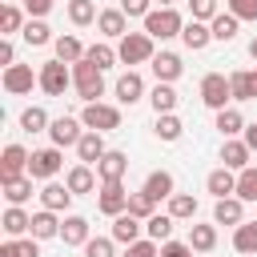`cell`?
<instances>
[{"instance_id":"11a10c76","label":"cell","mask_w":257,"mask_h":257,"mask_svg":"<svg viewBox=\"0 0 257 257\" xmlns=\"http://www.w3.org/2000/svg\"><path fill=\"white\" fill-rule=\"evenodd\" d=\"M0 64L8 68V64H16V44H12V36H4L0 40Z\"/></svg>"},{"instance_id":"74e56055","label":"cell","mask_w":257,"mask_h":257,"mask_svg":"<svg viewBox=\"0 0 257 257\" xmlns=\"http://www.w3.org/2000/svg\"><path fill=\"white\" fill-rule=\"evenodd\" d=\"M169 213H173L177 221H193V217H197V197H193V193H173V197H169Z\"/></svg>"},{"instance_id":"f1b7e54d","label":"cell","mask_w":257,"mask_h":257,"mask_svg":"<svg viewBox=\"0 0 257 257\" xmlns=\"http://www.w3.org/2000/svg\"><path fill=\"white\" fill-rule=\"evenodd\" d=\"M177 100H181V96H177V88H173V84H165V80H157V88L149 92L153 112H173V108H177Z\"/></svg>"},{"instance_id":"d4e9b609","label":"cell","mask_w":257,"mask_h":257,"mask_svg":"<svg viewBox=\"0 0 257 257\" xmlns=\"http://www.w3.org/2000/svg\"><path fill=\"white\" fill-rule=\"evenodd\" d=\"M181 40H185V48L201 52V48L213 40V28H209L205 20H185V28H181Z\"/></svg>"},{"instance_id":"d6a6232c","label":"cell","mask_w":257,"mask_h":257,"mask_svg":"<svg viewBox=\"0 0 257 257\" xmlns=\"http://www.w3.org/2000/svg\"><path fill=\"white\" fill-rule=\"evenodd\" d=\"M237 24H241V20H237L229 8H225V12H217V16L209 20V28H213V40H225V44H229V40L237 36Z\"/></svg>"},{"instance_id":"4316f807","label":"cell","mask_w":257,"mask_h":257,"mask_svg":"<svg viewBox=\"0 0 257 257\" xmlns=\"http://www.w3.org/2000/svg\"><path fill=\"white\" fill-rule=\"evenodd\" d=\"M52 48H56V60H64V64H76V60H84V44L72 36V32H64V36H56L52 40Z\"/></svg>"},{"instance_id":"2e32d148","label":"cell","mask_w":257,"mask_h":257,"mask_svg":"<svg viewBox=\"0 0 257 257\" xmlns=\"http://www.w3.org/2000/svg\"><path fill=\"white\" fill-rule=\"evenodd\" d=\"M249 145H245V137L241 141H233V137H225V145H221V165L225 169H233V173H241L245 165H249Z\"/></svg>"},{"instance_id":"e0dca14e","label":"cell","mask_w":257,"mask_h":257,"mask_svg":"<svg viewBox=\"0 0 257 257\" xmlns=\"http://www.w3.org/2000/svg\"><path fill=\"white\" fill-rule=\"evenodd\" d=\"M205 189H209L217 201H221V197H237V173L221 165V169H213V173L205 177Z\"/></svg>"},{"instance_id":"6f0895ef","label":"cell","mask_w":257,"mask_h":257,"mask_svg":"<svg viewBox=\"0 0 257 257\" xmlns=\"http://www.w3.org/2000/svg\"><path fill=\"white\" fill-rule=\"evenodd\" d=\"M0 257H16V241H12V237L0 245Z\"/></svg>"},{"instance_id":"4dcf8cb0","label":"cell","mask_w":257,"mask_h":257,"mask_svg":"<svg viewBox=\"0 0 257 257\" xmlns=\"http://www.w3.org/2000/svg\"><path fill=\"white\" fill-rule=\"evenodd\" d=\"M189 245H193L197 253L217 249V221H213V225H189Z\"/></svg>"},{"instance_id":"8992f818","label":"cell","mask_w":257,"mask_h":257,"mask_svg":"<svg viewBox=\"0 0 257 257\" xmlns=\"http://www.w3.org/2000/svg\"><path fill=\"white\" fill-rule=\"evenodd\" d=\"M36 72H40V88H44L48 96H64V88L72 84V68H68L64 60H44Z\"/></svg>"},{"instance_id":"30bf717a","label":"cell","mask_w":257,"mask_h":257,"mask_svg":"<svg viewBox=\"0 0 257 257\" xmlns=\"http://www.w3.org/2000/svg\"><path fill=\"white\" fill-rule=\"evenodd\" d=\"M28 161H32V153L24 145H4V153H0V181L24 177L28 173Z\"/></svg>"},{"instance_id":"7a4b0ae2","label":"cell","mask_w":257,"mask_h":257,"mask_svg":"<svg viewBox=\"0 0 257 257\" xmlns=\"http://www.w3.org/2000/svg\"><path fill=\"white\" fill-rule=\"evenodd\" d=\"M181 28H185V20L177 8H153L145 16V32L153 40H173V36H181Z\"/></svg>"},{"instance_id":"484cf974","label":"cell","mask_w":257,"mask_h":257,"mask_svg":"<svg viewBox=\"0 0 257 257\" xmlns=\"http://www.w3.org/2000/svg\"><path fill=\"white\" fill-rule=\"evenodd\" d=\"M64 185L80 197V193H92L96 189V173H92V165H72L68 173H64Z\"/></svg>"},{"instance_id":"680465c9","label":"cell","mask_w":257,"mask_h":257,"mask_svg":"<svg viewBox=\"0 0 257 257\" xmlns=\"http://www.w3.org/2000/svg\"><path fill=\"white\" fill-rule=\"evenodd\" d=\"M249 56H253V60H257V36H253V40H249Z\"/></svg>"},{"instance_id":"8fae6325","label":"cell","mask_w":257,"mask_h":257,"mask_svg":"<svg viewBox=\"0 0 257 257\" xmlns=\"http://www.w3.org/2000/svg\"><path fill=\"white\" fill-rule=\"evenodd\" d=\"M96 209H100V213H108V217L124 213V209H128V189H124L120 181H100V197H96Z\"/></svg>"},{"instance_id":"4fadbf2b","label":"cell","mask_w":257,"mask_h":257,"mask_svg":"<svg viewBox=\"0 0 257 257\" xmlns=\"http://www.w3.org/2000/svg\"><path fill=\"white\" fill-rule=\"evenodd\" d=\"M124 173H128V153H120V149H108L96 161V177L100 181H124Z\"/></svg>"},{"instance_id":"9f6ffc18","label":"cell","mask_w":257,"mask_h":257,"mask_svg":"<svg viewBox=\"0 0 257 257\" xmlns=\"http://www.w3.org/2000/svg\"><path fill=\"white\" fill-rule=\"evenodd\" d=\"M245 145L257 153V124H245Z\"/></svg>"},{"instance_id":"44dd1931","label":"cell","mask_w":257,"mask_h":257,"mask_svg":"<svg viewBox=\"0 0 257 257\" xmlns=\"http://www.w3.org/2000/svg\"><path fill=\"white\" fill-rule=\"evenodd\" d=\"M112 92H116V100H120V104H137V100L145 96V80H141V72H133V68H128V72L112 84Z\"/></svg>"},{"instance_id":"603a6c76","label":"cell","mask_w":257,"mask_h":257,"mask_svg":"<svg viewBox=\"0 0 257 257\" xmlns=\"http://www.w3.org/2000/svg\"><path fill=\"white\" fill-rule=\"evenodd\" d=\"M141 189H145L153 201H169V197H173V173H169V169H153Z\"/></svg>"},{"instance_id":"7dc6e473","label":"cell","mask_w":257,"mask_h":257,"mask_svg":"<svg viewBox=\"0 0 257 257\" xmlns=\"http://www.w3.org/2000/svg\"><path fill=\"white\" fill-rule=\"evenodd\" d=\"M112 237H88V245H84V257H112Z\"/></svg>"},{"instance_id":"91938a15","label":"cell","mask_w":257,"mask_h":257,"mask_svg":"<svg viewBox=\"0 0 257 257\" xmlns=\"http://www.w3.org/2000/svg\"><path fill=\"white\" fill-rule=\"evenodd\" d=\"M157 4H161V8H173V4H177V0H157Z\"/></svg>"},{"instance_id":"e575fe53","label":"cell","mask_w":257,"mask_h":257,"mask_svg":"<svg viewBox=\"0 0 257 257\" xmlns=\"http://www.w3.org/2000/svg\"><path fill=\"white\" fill-rule=\"evenodd\" d=\"M229 84H233V100H257V88H253V72L249 68L229 72Z\"/></svg>"},{"instance_id":"5bb4252c","label":"cell","mask_w":257,"mask_h":257,"mask_svg":"<svg viewBox=\"0 0 257 257\" xmlns=\"http://www.w3.org/2000/svg\"><path fill=\"white\" fill-rule=\"evenodd\" d=\"M96 32H100L104 40H120V36L128 32V16H124L120 8H104V12L96 16Z\"/></svg>"},{"instance_id":"94428289","label":"cell","mask_w":257,"mask_h":257,"mask_svg":"<svg viewBox=\"0 0 257 257\" xmlns=\"http://www.w3.org/2000/svg\"><path fill=\"white\" fill-rule=\"evenodd\" d=\"M253 88H257V72H253Z\"/></svg>"},{"instance_id":"ffe728a7","label":"cell","mask_w":257,"mask_h":257,"mask_svg":"<svg viewBox=\"0 0 257 257\" xmlns=\"http://www.w3.org/2000/svg\"><path fill=\"white\" fill-rule=\"evenodd\" d=\"M149 64H153V76H157V80H165V84H173V80L185 72V64H181V56H177V52H157Z\"/></svg>"},{"instance_id":"f35d334b","label":"cell","mask_w":257,"mask_h":257,"mask_svg":"<svg viewBox=\"0 0 257 257\" xmlns=\"http://www.w3.org/2000/svg\"><path fill=\"white\" fill-rule=\"evenodd\" d=\"M237 197H241L245 205H257V169H253V165H245V169L237 173Z\"/></svg>"},{"instance_id":"836d02e7","label":"cell","mask_w":257,"mask_h":257,"mask_svg":"<svg viewBox=\"0 0 257 257\" xmlns=\"http://www.w3.org/2000/svg\"><path fill=\"white\" fill-rule=\"evenodd\" d=\"M20 36H24L32 48H40V44H52V40H56V36H52V28H48L44 20H36V16H28V24L20 28Z\"/></svg>"},{"instance_id":"7402d4cb","label":"cell","mask_w":257,"mask_h":257,"mask_svg":"<svg viewBox=\"0 0 257 257\" xmlns=\"http://www.w3.org/2000/svg\"><path fill=\"white\" fill-rule=\"evenodd\" d=\"M4 233L16 241V237H24V233H32V213H24V205H8L4 209Z\"/></svg>"},{"instance_id":"b9f144b4","label":"cell","mask_w":257,"mask_h":257,"mask_svg":"<svg viewBox=\"0 0 257 257\" xmlns=\"http://www.w3.org/2000/svg\"><path fill=\"white\" fill-rule=\"evenodd\" d=\"M100 12H96V4L92 0H68V20L76 24V28H84V24H92Z\"/></svg>"},{"instance_id":"ee69618b","label":"cell","mask_w":257,"mask_h":257,"mask_svg":"<svg viewBox=\"0 0 257 257\" xmlns=\"http://www.w3.org/2000/svg\"><path fill=\"white\" fill-rule=\"evenodd\" d=\"M84 56H88V60H92L96 68H112V64L120 60V56H116V48H112L108 40H100V44H92V48H88Z\"/></svg>"},{"instance_id":"816d5d0a","label":"cell","mask_w":257,"mask_h":257,"mask_svg":"<svg viewBox=\"0 0 257 257\" xmlns=\"http://www.w3.org/2000/svg\"><path fill=\"white\" fill-rule=\"evenodd\" d=\"M120 12H124V16H141V20H145V16L153 12V0H120Z\"/></svg>"},{"instance_id":"8d00e7d4","label":"cell","mask_w":257,"mask_h":257,"mask_svg":"<svg viewBox=\"0 0 257 257\" xmlns=\"http://www.w3.org/2000/svg\"><path fill=\"white\" fill-rule=\"evenodd\" d=\"M217 128H221V137H237V133H245V116H241V108H221L217 112Z\"/></svg>"},{"instance_id":"f5cc1de1","label":"cell","mask_w":257,"mask_h":257,"mask_svg":"<svg viewBox=\"0 0 257 257\" xmlns=\"http://www.w3.org/2000/svg\"><path fill=\"white\" fill-rule=\"evenodd\" d=\"M52 4H56V0H24V12L36 16V20H44V16L52 12Z\"/></svg>"},{"instance_id":"db71d44e","label":"cell","mask_w":257,"mask_h":257,"mask_svg":"<svg viewBox=\"0 0 257 257\" xmlns=\"http://www.w3.org/2000/svg\"><path fill=\"white\" fill-rule=\"evenodd\" d=\"M16 257H40L36 237H16Z\"/></svg>"},{"instance_id":"bcb514c9","label":"cell","mask_w":257,"mask_h":257,"mask_svg":"<svg viewBox=\"0 0 257 257\" xmlns=\"http://www.w3.org/2000/svg\"><path fill=\"white\" fill-rule=\"evenodd\" d=\"M120 257H161V241H153V237H141V241L124 245V253H120Z\"/></svg>"},{"instance_id":"c3c4849f","label":"cell","mask_w":257,"mask_h":257,"mask_svg":"<svg viewBox=\"0 0 257 257\" xmlns=\"http://www.w3.org/2000/svg\"><path fill=\"white\" fill-rule=\"evenodd\" d=\"M189 12H193V20H205L209 24L221 8H217V0H189Z\"/></svg>"},{"instance_id":"d590c367","label":"cell","mask_w":257,"mask_h":257,"mask_svg":"<svg viewBox=\"0 0 257 257\" xmlns=\"http://www.w3.org/2000/svg\"><path fill=\"white\" fill-rule=\"evenodd\" d=\"M4 185V197H8V205H24L28 197H32V177L24 173V177H12V181H0Z\"/></svg>"},{"instance_id":"681fc988","label":"cell","mask_w":257,"mask_h":257,"mask_svg":"<svg viewBox=\"0 0 257 257\" xmlns=\"http://www.w3.org/2000/svg\"><path fill=\"white\" fill-rule=\"evenodd\" d=\"M225 8L237 20H257V0H225Z\"/></svg>"},{"instance_id":"60d3db41","label":"cell","mask_w":257,"mask_h":257,"mask_svg":"<svg viewBox=\"0 0 257 257\" xmlns=\"http://www.w3.org/2000/svg\"><path fill=\"white\" fill-rule=\"evenodd\" d=\"M153 133H157L161 141H169V145H173V141H181L185 124H181V120H177L173 112H157V128H153Z\"/></svg>"},{"instance_id":"6da1fadb","label":"cell","mask_w":257,"mask_h":257,"mask_svg":"<svg viewBox=\"0 0 257 257\" xmlns=\"http://www.w3.org/2000/svg\"><path fill=\"white\" fill-rule=\"evenodd\" d=\"M72 88H76V96H80L84 104L100 100V96H104V68H96L88 56L76 60V64H72Z\"/></svg>"},{"instance_id":"1f68e13d","label":"cell","mask_w":257,"mask_h":257,"mask_svg":"<svg viewBox=\"0 0 257 257\" xmlns=\"http://www.w3.org/2000/svg\"><path fill=\"white\" fill-rule=\"evenodd\" d=\"M233 249L237 253H257V221H241L237 229H233Z\"/></svg>"},{"instance_id":"ba28073f","label":"cell","mask_w":257,"mask_h":257,"mask_svg":"<svg viewBox=\"0 0 257 257\" xmlns=\"http://www.w3.org/2000/svg\"><path fill=\"white\" fill-rule=\"evenodd\" d=\"M0 84L8 96H24V92H32V84H40V72H32V64H8Z\"/></svg>"},{"instance_id":"ab89813d","label":"cell","mask_w":257,"mask_h":257,"mask_svg":"<svg viewBox=\"0 0 257 257\" xmlns=\"http://www.w3.org/2000/svg\"><path fill=\"white\" fill-rule=\"evenodd\" d=\"M48 124H52V120H48V112H44L40 104H32V108L20 112V128H24V133H48Z\"/></svg>"},{"instance_id":"3957f363","label":"cell","mask_w":257,"mask_h":257,"mask_svg":"<svg viewBox=\"0 0 257 257\" xmlns=\"http://www.w3.org/2000/svg\"><path fill=\"white\" fill-rule=\"evenodd\" d=\"M116 56H120V64H145V60H153L157 56L153 52V36L149 32H124L116 40Z\"/></svg>"},{"instance_id":"52a82bcc","label":"cell","mask_w":257,"mask_h":257,"mask_svg":"<svg viewBox=\"0 0 257 257\" xmlns=\"http://www.w3.org/2000/svg\"><path fill=\"white\" fill-rule=\"evenodd\" d=\"M60 169H64V157H60V149H56V145L36 149V153H32V161H28V177H32V181H52Z\"/></svg>"},{"instance_id":"9c48e42d","label":"cell","mask_w":257,"mask_h":257,"mask_svg":"<svg viewBox=\"0 0 257 257\" xmlns=\"http://www.w3.org/2000/svg\"><path fill=\"white\" fill-rule=\"evenodd\" d=\"M80 124H84L80 116H56V120L48 124L52 145H56V149H68V145H72V149H76V141L84 137V128H80Z\"/></svg>"},{"instance_id":"f6af8a7d","label":"cell","mask_w":257,"mask_h":257,"mask_svg":"<svg viewBox=\"0 0 257 257\" xmlns=\"http://www.w3.org/2000/svg\"><path fill=\"white\" fill-rule=\"evenodd\" d=\"M128 213H133V217H141V221H149V217L157 213V201H153L145 189H141V193H128Z\"/></svg>"},{"instance_id":"83f0119b","label":"cell","mask_w":257,"mask_h":257,"mask_svg":"<svg viewBox=\"0 0 257 257\" xmlns=\"http://www.w3.org/2000/svg\"><path fill=\"white\" fill-rule=\"evenodd\" d=\"M32 237H36V241L60 237V217H56L52 209H40V213H32Z\"/></svg>"},{"instance_id":"9a60e30c","label":"cell","mask_w":257,"mask_h":257,"mask_svg":"<svg viewBox=\"0 0 257 257\" xmlns=\"http://www.w3.org/2000/svg\"><path fill=\"white\" fill-rule=\"evenodd\" d=\"M104 153H108V149H104V133L84 128V137L76 141V157H80V165H96Z\"/></svg>"},{"instance_id":"ac0fdd59","label":"cell","mask_w":257,"mask_h":257,"mask_svg":"<svg viewBox=\"0 0 257 257\" xmlns=\"http://www.w3.org/2000/svg\"><path fill=\"white\" fill-rule=\"evenodd\" d=\"M72 197H76V193H72L68 185H60V181H48V185L40 189V205L52 209V213H64V209L72 205Z\"/></svg>"},{"instance_id":"7bdbcfd3","label":"cell","mask_w":257,"mask_h":257,"mask_svg":"<svg viewBox=\"0 0 257 257\" xmlns=\"http://www.w3.org/2000/svg\"><path fill=\"white\" fill-rule=\"evenodd\" d=\"M24 24H28V20H24V12H20L16 4H4V8H0V32H4V36H16Z\"/></svg>"},{"instance_id":"cb8c5ba5","label":"cell","mask_w":257,"mask_h":257,"mask_svg":"<svg viewBox=\"0 0 257 257\" xmlns=\"http://www.w3.org/2000/svg\"><path fill=\"white\" fill-rule=\"evenodd\" d=\"M60 241L64 245H88V221L84 217H76V213H68L64 221H60Z\"/></svg>"},{"instance_id":"7c38bea8","label":"cell","mask_w":257,"mask_h":257,"mask_svg":"<svg viewBox=\"0 0 257 257\" xmlns=\"http://www.w3.org/2000/svg\"><path fill=\"white\" fill-rule=\"evenodd\" d=\"M141 233H145V221H141V217H133L128 209L112 217V233H108V237H112L116 245H133V241H141Z\"/></svg>"},{"instance_id":"f907efd6","label":"cell","mask_w":257,"mask_h":257,"mask_svg":"<svg viewBox=\"0 0 257 257\" xmlns=\"http://www.w3.org/2000/svg\"><path fill=\"white\" fill-rule=\"evenodd\" d=\"M193 253H197V249H193L189 241H173V237L161 241V257H193Z\"/></svg>"},{"instance_id":"d6986e66","label":"cell","mask_w":257,"mask_h":257,"mask_svg":"<svg viewBox=\"0 0 257 257\" xmlns=\"http://www.w3.org/2000/svg\"><path fill=\"white\" fill-rule=\"evenodd\" d=\"M213 221H217V225H233V229H237V225L245 221V201H241V197H221V201L213 205Z\"/></svg>"},{"instance_id":"f546056e","label":"cell","mask_w":257,"mask_h":257,"mask_svg":"<svg viewBox=\"0 0 257 257\" xmlns=\"http://www.w3.org/2000/svg\"><path fill=\"white\" fill-rule=\"evenodd\" d=\"M173 225H177L173 213H153V217L145 221V237H153V241H169V237H173Z\"/></svg>"},{"instance_id":"5b68a950","label":"cell","mask_w":257,"mask_h":257,"mask_svg":"<svg viewBox=\"0 0 257 257\" xmlns=\"http://www.w3.org/2000/svg\"><path fill=\"white\" fill-rule=\"evenodd\" d=\"M80 120H84V128L112 133V128H120V108L116 104H104V100H92V104L80 108Z\"/></svg>"},{"instance_id":"277c9868","label":"cell","mask_w":257,"mask_h":257,"mask_svg":"<svg viewBox=\"0 0 257 257\" xmlns=\"http://www.w3.org/2000/svg\"><path fill=\"white\" fill-rule=\"evenodd\" d=\"M229 100H233L229 76L225 72H205V80H201V104L213 108V112H221V108H229Z\"/></svg>"}]
</instances>
